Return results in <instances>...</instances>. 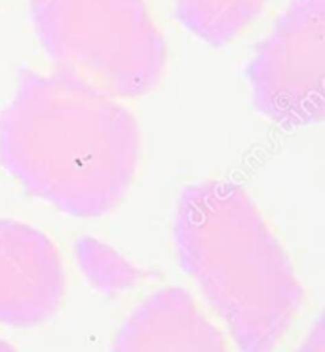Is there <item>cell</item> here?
Segmentation results:
<instances>
[{"label":"cell","instance_id":"1","mask_svg":"<svg viewBox=\"0 0 325 352\" xmlns=\"http://www.w3.org/2000/svg\"><path fill=\"white\" fill-rule=\"evenodd\" d=\"M141 133L116 98L67 74L19 69L0 111V166L33 197L73 217L122 202L137 172Z\"/></svg>","mask_w":325,"mask_h":352},{"label":"cell","instance_id":"2","mask_svg":"<svg viewBox=\"0 0 325 352\" xmlns=\"http://www.w3.org/2000/svg\"><path fill=\"white\" fill-rule=\"evenodd\" d=\"M173 240L183 270L240 352H274L304 301L289 257L242 185L202 181L181 192Z\"/></svg>","mask_w":325,"mask_h":352},{"label":"cell","instance_id":"3","mask_svg":"<svg viewBox=\"0 0 325 352\" xmlns=\"http://www.w3.org/2000/svg\"><path fill=\"white\" fill-rule=\"evenodd\" d=\"M56 73L113 98H139L162 78L168 48L143 0H29Z\"/></svg>","mask_w":325,"mask_h":352},{"label":"cell","instance_id":"4","mask_svg":"<svg viewBox=\"0 0 325 352\" xmlns=\"http://www.w3.org/2000/svg\"><path fill=\"white\" fill-rule=\"evenodd\" d=\"M253 105L282 128L325 116V0H293L247 65Z\"/></svg>","mask_w":325,"mask_h":352},{"label":"cell","instance_id":"5","mask_svg":"<svg viewBox=\"0 0 325 352\" xmlns=\"http://www.w3.org/2000/svg\"><path fill=\"white\" fill-rule=\"evenodd\" d=\"M61 255L44 232L0 219V324L33 328L49 320L65 297Z\"/></svg>","mask_w":325,"mask_h":352},{"label":"cell","instance_id":"6","mask_svg":"<svg viewBox=\"0 0 325 352\" xmlns=\"http://www.w3.org/2000/svg\"><path fill=\"white\" fill-rule=\"evenodd\" d=\"M113 352H228V346L188 292L166 287L131 312Z\"/></svg>","mask_w":325,"mask_h":352},{"label":"cell","instance_id":"7","mask_svg":"<svg viewBox=\"0 0 325 352\" xmlns=\"http://www.w3.org/2000/svg\"><path fill=\"white\" fill-rule=\"evenodd\" d=\"M269 0H177L185 29L210 46H225L260 16Z\"/></svg>","mask_w":325,"mask_h":352},{"label":"cell","instance_id":"8","mask_svg":"<svg viewBox=\"0 0 325 352\" xmlns=\"http://www.w3.org/2000/svg\"><path fill=\"white\" fill-rule=\"evenodd\" d=\"M80 255V265L88 272V278L93 282V286L99 287L101 292H120L124 287H130L137 272L128 267L122 261H113V255L90 254L84 250Z\"/></svg>","mask_w":325,"mask_h":352},{"label":"cell","instance_id":"9","mask_svg":"<svg viewBox=\"0 0 325 352\" xmlns=\"http://www.w3.org/2000/svg\"><path fill=\"white\" fill-rule=\"evenodd\" d=\"M297 352H325V328L324 320L320 318L316 322V326L312 328L309 337L304 339V343L299 346Z\"/></svg>","mask_w":325,"mask_h":352},{"label":"cell","instance_id":"10","mask_svg":"<svg viewBox=\"0 0 325 352\" xmlns=\"http://www.w3.org/2000/svg\"><path fill=\"white\" fill-rule=\"evenodd\" d=\"M0 352H17L8 341H4V339H0Z\"/></svg>","mask_w":325,"mask_h":352}]
</instances>
